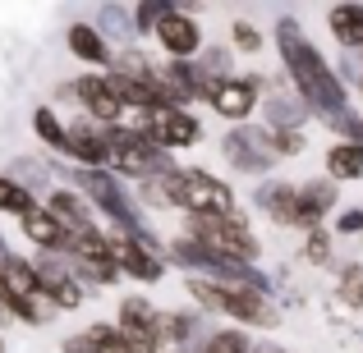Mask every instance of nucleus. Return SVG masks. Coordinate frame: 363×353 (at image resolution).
I'll return each instance as SVG.
<instances>
[{"instance_id": "b1692460", "label": "nucleus", "mask_w": 363, "mask_h": 353, "mask_svg": "<svg viewBox=\"0 0 363 353\" xmlns=\"http://www.w3.org/2000/svg\"><path fill=\"white\" fill-rule=\"evenodd\" d=\"M69 51L88 64H111V51H106V37L97 33L92 23H74L69 28Z\"/></svg>"}, {"instance_id": "412c9836", "label": "nucleus", "mask_w": 363, "mask_h": 353, "mask_svg": "<svg viewBox=\"0 0 363 353\" xmlns=\"http://www.w3.org/2000/svg\"><path fill=\"white\" fill-rule=\"evenodd\" d=\"M23 234L33 238L42 253H65V243H69V234L60 230V221H55L46 207H37L33 216H23Z\"/></svg>"}, {"instance_id": "f3484780", "label": "nucleus", "mask_w": 363, "mask_h": 353, "mask_svg": "<svg viewBox=\"0 0 363 353\" xmlns=\"http://www.w3.org/2000/svg\"><path fill=\"white\" fill-rule=\"evenodd\" d=\"M253 202H257V212L272 216L285 230L299 221V184H290V179H267V184H257Z\"/></svg>"}, {"instance_id": "4c0bfd02", "label": "nucleus", "mask_w": 363, "mask_h": 353, "mask_svg": "<svg viewBox=\"0 0 363 353\" xmlns=\"http://www.w3.org/2000/svg\"><path fill=\"white\" fill-rule=\"evenodd\" d=\"M0 321H5V312H0Z\"/></svg>"}, {"instance_id": "e433bc0d", "label": "nucleus", "mask_w": 363, "mask_h": 353, "mask_svg": "<svg viewBox=\"0 0 363 353\" xmlns=\"http://www.w3.org/2000/svg\"><path fill=\"white\" fill-rule=\"evenodd\" d=\"M0 353H5V335H0Z\"/></svg>"}, {"instance_id": "cd10ccee", "label": "nucleus", "mask_w": 363, "mask_h": 353, "mask_svg": "<svg viewBox=\"0 0 363 353\" xmlns=\"http://www.w3.org/2000/svg\"><path fill=\"white\" fill-rule=\"evenodd\" d=\"M203 353H253V340H248L240 326H225V330H216V335L203 340Z\"/></svg>"}, {"instance_id": "4468645a", "label": "nucleus", "mask_w": 363, "mask_h": 353, "mask_svg": "<svg viewBox=\"0 0 363 353\" xmlns=\"http://www.w3.org/2000/svg\"><path fill=\"white\" fill-rule=\"evenodd\" d=\"M340 202V184H331L327 175L322 179H303L299 184V221H294V230H322V221H327L331 212H336Z\"/></svg>"}, {"instance_id": "ddd939ff", "label": "nucleus", "mask_w": 363, "mask_h": 353, "mask_svg": "<svg viewBox=\"0 0 363 353\" xmlns=\"http://www.w3.org/2000/svg\"><path fill=\"white\" fill-rule=\"evenodd\" d=\"M157 42H161V51H166L170 60H198V55H203V28H198L194 14H184V9L175 5L166 18H161Z\"/></svg>"}, {"instance_id": "6e6552de", "label": "nucleus", "mask_w": 363, "mask_h": 353, "mask_svg": "<svg viewBox=\"0 0 363 353\" xmlns=\"http://www.w3.org/2000/svg\"><path fill=\"white\" fill-rule=\"evenodd\" d=\"M221 156H225V166L240 170V175H272L276 161H281L272 151V133L257 129V124H235L221 138Z\"/></svg>"}, {"instance_id": "9b49d317", "label": "nucleus", "mask_w": 363, "mask_h": 353, "mask_svg": "<svg viewBox=\"0 0 363 353\" xmlns=\"http://www.w3.org/2000/svg\"><path fill=\"white\" fill-rule=\"evenodd\" d=\"M147 138L157 142L161 151H179V147H194V142L203 138V124L184 106H161L147 124Z\"/></svg>"}, {"instance_id": "7c9ffc66", "label": "nucleus", "mask_w": 363, "mask_h": 353, "mask_svg": "<svg viewBox=\"0 0 363 353\" xmlns=\"http://www.w3.org/2000/svg\"><path fill=\"white\" fill-rule=\"evenodd\" d=\"M272 151L276 156H303V151H308V133L303 129H281V133H272Z\"/></svg>"}, {"instance_id": "1a4fd4ad", "label": "nucleus", "mask_w": 363, "mask_h": 353, "mask_svg": "<svg viewBox=\"0 0 363 353\" xmlns=\"http://www.w3.org/2000/svg\"><path fill=\"white\" fill-rule=\"evenodd\" d=\"M207 106L230 124H248V115L262 106V79H253V74H230V79L212 83Z\"/></svg>"}, {"instance_id": "dca6fc26", "label": "nucleus", "mask_w": 363, "mask_h": 353, "mask_svg": "<svg viewBox=\"0 0 363 353\" xmlns=\"http://www.w3.org/2000/svg\"><path fill=\"white\" fill-rule=\"evenodd\" d=\"M46 212H51L55 221H60V230L69 234V238H79V234H92V230H97L88 197L74 193V188H51V197H46Z\"/></svg>"}, {"instance_id": "aec40b11", "label": "nucleus", "mask_w": 363, "mask_h": 353, "mask_svg": "<svg viewBox=\"0 0 363 353\" xmlns=\"http://www.w3.org/2000/svg\"><path fill=\"white\" fill-rule=\"evenodd\" d=\"M327 179L331 184H350V179H363V142H331L327 156Z\"/></svg>"}, {"instance_id": "7ed1b4c3", "label": "nucleus", "mask_w": 363, "mask_h": 353, "mask_svg": "<svg viewBox=\"0 0 363 353\" xmlns=\"http://www.w3.org/2000/svg\"><path fill=\"white\" fill-rule=\"evenodd\" d=\"M161 193H166L170 207H179V212L189 216H235L240 207H235V188L225 184V179L207 175V170H170V175H161Z\"/></svg>"}, {"instance_id": "5701e85b", "label": "nucleus", "mask_w": 363, "mask_h": 353, "mask_svg": "<svg viewBox=\"0 0 363 353\" xmlns=\"http://www.w3.org/2000/svg\"><path fill=\"white\" fill-rule=\"evenodd\" d=\"M262 120H267V133H281V129H303V120H308V106H303L299 97H267L262 106Z\"/></svg>"}, {"instance_id": "bb28decb", "label": "nucleus", "mask_w": 363, "mask_h": 353, "mask_svg": "<svg viewBox=\"0 0 363 353\" xmlns=\"http://www.w3.org/2000/svg\"><path fill=\"white\" fill-rule=\"evenodd\" d=\"M33 129H37V138H42L46 147H55V151H65V142H69V124H60V115H55L51 106H37Z\"/></svg>"}, {"instance_id": "f8f14e48", "label": "nucleus", "mask_w": 363, "mask_h": 353, "mask_svg": "<svg viewBox=\"0 0 363 353\" xmlns=\"http://www.w3.org/2000/svg\"><path fill=\"white\" fill-rule=\"evenodd\" d=\"M33 266H37V280H42V299L51 303V308L69 312V308H79V303H83V284L74 280L69 262H65L60 253H46L42 262H33Z\"/></svg>"}, {"instance_id": "a211bd4d", "label": "nucleus", "mask_w": 363, "mask_h": 353, "mask_svg": "<svg viewBox=\"0 0 363 353\" xmlns=\"http://www.w3.org/2000/svg\"><path fill=\"white\" fill-rule=\"evenodd\" d=\"M327 33L345 55H363V5H331L327 9Z\"/></svg>"}, {"instance_id": "423d86ee", "label": "nucleus", "mask_w": 363, "mask_h": 353, "mask_svg": "<svg viewBox=\"0 0 363 353\" xmlns=\"http://www.w3.org/2000/svg\"><path fill=\"white\" fill-rule=\"evenodd\" d=\"M194 243H203L207 253L225 257V262H240V266H253L257 262V234L248 230V221L240 212L235 216H189V230H184Z\"/></svg>"}, {"instance_id": "6ab92c4d", "label": "nucleus", "mask_w": 363, "mask_h": 353, "mask_svg": "<svg viewBox=\"0 0 363 353\" xmlns=\"http://www.w3.org/2000/svg\"><path fill=\"white\" fill-rule=\"evenodd\" d=\"M111 238H116V266H120V275H133L138 284L161 280V271H166V257L143 253L138 243H129V238H120V234H111Z\"/></svg>"}, {"instance_id": "393cba45", "label": "nucleus", "mask_w": 363, "mask_h": 353, "mask_svg": "<svg viewBox=\"0 0 363 353\" xmlns=\"http://www.w3.org/2000/svg\"><path fill=\"white\" fill-rule=\"evenodd\" d=\"M0 212H5V216H18V221H23V216H33V212H37V193H28L23 184H14L9 175H0Z\"/></svg>"}, {"instance_id": "473e14b6", "label": "nucleus", "mask_w": 363, "mask_h": 353, "mask_svg": "<svg viewBox=\"0 0 363 353\" xmlns=\"http://www.w3.org/2000/svg\"><path fill=\"white\" fill-rule=\"evenodd\" d=\"M331 230L336 234H345V238H354V234H363V207H345V212L331 221Z\"/></svg>"}, {"instance_id": "f257e3e1", "label": "nucleus", "mask_w": 363, "mask_h": 353, "mask_svg": "<svg viewBox=\"0 0 363 353\" xmlns=\"http://www.w3.org/2000/svg\"><path fill=\"white\" fill-rule=\"evenodd\" d=\"M276 51H281V64L294 83V97L308 106V115H322V120H336L350 110V88L336 79L331 60L318 51L308 33L299 28V18H276Z\"/></svg>"}, {"instance_id": "0eeeda50", "label": "nucleus", "mask_w": 363, "mask_h": 353, "mask_svg": "<svg viewBox=\"0 0 363 353\" xmlns=\"http://www.w3.org/2000/svg\"><path fill=\"white\" fill-rule=\"evenodd\" d=\"M65 262H69L74 280H88V284H116L120 280V266H116V238L92 230V234H79L65 243Z\"/></svg>"}, {"instance_id": "a878e982", "label": "nucleus", "mask_w": 363, "mask_h": 353, "mask_svg": "<svg viewBox=\"0 0 363 353\" xmlns=\"http://www.w3.org/2000/svg\"><path fill=\"white\" fill-rule=\"evenodd\" d=\"M336 299L345 303V308L363 312V262H345L336 271Z\"/></svg>"}, {"instance_id": "20e7f679", "label": "nucleus", "mask_w": 363, "mask_h": 353, "mask_svg": "<svg viewBox=\"0 0 363 353\" xmlns=\"http://www.w3.org/2000/svg\"><path fill=\"white\" fill-rule=\"evenodd\" d=\"M74 193L88 197V207H101V212L111 216V225H116L120 238H133V234L147 230L143 216H138V207H133V197H129V188H124L111 170H83L79 166L74 170Z\"/></svg>"}, {"instance_id": "f03ea898", "label": "nucleus", "mask_w": 363, "mask_h": 353, "mask_svg": "<svg viewBox=\"0 0 363 353\" xmlns=\"http://www.w3.org/2000/svg\"><path fill=\"white\" fill-rule=\"evenodd\" d=\"M198 308L221 312V317L240 321V326H257V330H276L281 326V308L272 303V294H253V289H235V284H216V280H189Z\"/></svg>"}, {"instance_id": "c85d7f7f", "label": "nucleus", "mask_w": 363, "mask_h": 353, "mask_svg": "<svg viewBox=\"0 0 363 353\" xmlns=\"http://www.w3.org/2000/svg\"><path fill=\"white\" fill-rule=\"evenodd\" d=\"M170 9L175 5H166V0H143V5H133V33H157Z\"/></svg>"}, {"instance_id": "c9c22d12", "label": "nucleus", "mask_w": 363, "mask_h": 353, "mask_svg": "<svg viewBox=\"0 0 363 353\" xmlns=\"http://www.w3.org/2000/svg\"><path fill=\"white\" fill-rule=\"evenodd\" d=\"M359 97H363V74H359Z\"/></svg>"}, {"instance_id": "2eb2a0df", "label": "nucleus", "mask_w": 363, "mask_h": 353, "mask_svg": "<svg viewBox=\"0 0 363 353\" xmlns=\"http://www.w3.org/2000/svg\"><path fill=\"white\" fill-rule=\"evenodd\" d=\"M74 92H79V101L88 106V115L97 120V124H106V129H116V124H120L124 106H120V97H116V88H111L106 74H83V79L74 83Z\"/></svg>"}, {"instance_id": "2f4dec72", "label": "nucleus", "mask_w": 363, "mask_h": 353, "mask_svg": "<svg viewBox=\"0 0 363 353\" xmlns=\"http://www.w3.org/2000/svg\"><path fill=\"white\" fill-rule=\"evenodd\" d=\"M230 46H235V51H244V55H257V51H262V33H257L248 18H240V23L230 28Z\"/></svg>"}, {"instance_id": "c756f323", "label": "nucleus", "mask_w": 363, "mask_h": 353, "mask_svg": "<svg viewBox=\"0 0 363 353\" xmlns=\"http://www.w3.org/2000/svg\"><path fill=\"white\" fill-rule=\"evenodd\" d=\"M303 262L308 266H327L331 262V230H308L303 234Z\"/></svg>"}, {"instance_id": "72a5a7b5", "label": "nucleus", "mask_w": 363, "mask_h": 353, "mask_svg": "<svg viewBox=\"0 0 363 353\" xmlns=\"http://www.w3.org/2000/svg\"><path fill=\"white\" fill-rule=\"evenodd\" d=\"M101 23H106V28H124V37H133V9L106 5V9H101Z\"/></svg>"}, {"instance_id": "9d476101", "label": "nucleus", "mask_w": 363, "mask_h": 353, "mask_svg": "<svg viewBox=\"0 0 363 353\" xmlns=\"http://www.w3.org/2000/svg\"><path fill=\"white\" fill-rule=\"evenodd\" d=\"M120 340L129 345V353H161L157 349V308H152L143 294H129L120 303V317H116Z\"/></svg>"}, {"instance_id": "4be33fe9", "label": "nucleus", "mask_w": 363, "mask_h": 353, "mask_svg": "<svg viewBox=\"0 0 363 353\" xmlns=\"http://www.w3.org/2000/svg\"><path fill=\"white\" fill-rule=\"evenodd\" d=\"M65 353H129V345L120 340V330H116V326L97 321V326H88L83 335L65 340Z\"/></svg>"}, {"instance_id": "f704fd0d", "label": "nucleus", "mask_w": 363, "mask_h": 353, "mask_svg": "<svg viewBox=\"0 0 363 353\" xmlns=\"http://www.w3.org/2000/svg\"><path fill=\"white\" fill-rule=\"evenodd\" d=\"M253 353H290V349H272V345H262V349H253Z\"/></svg>"}, {"instance_id": "39448f33", "label": "nucleus", "mask_w": 363, "mask_h": 353, "mask_svg": "<svg viewBox=\"0 0 363 353\" xmlns=\"http://www.w3.org/2000/svg\"><path fill=\"white\" fill-rule=\"evenodd\" d=\"M101 138H106V170H116L124 179H161L175 170L170 151H161L147 133H124L101 124Z\"/></svg>"}]
</instances>
